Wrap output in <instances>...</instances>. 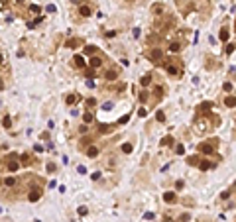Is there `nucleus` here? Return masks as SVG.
I'll return each instance as SVG.
<instances>
[{"label":"nucleus","instance_id":"f257e3e1","mask_svg":"<svg viewBox=\"0 0 236 222\" xmlns=\"http://www.w3.org/2000/svg\"><path fill=\"white\" fill-rule=\"evenodd\" d=\"M165 69H167L169 75H173V77H179V75H183V69H181V63L177 61V59H173V61H167L163 65Z\"/></svg>","mask_w":236,"mask_h":222},{"label":"nucleus","instance_id":"f03ea898","mask_svg":"<svg viewBox=\"0 0 236 222\" xmlns=\"http://www.w3.org/2000/svg\"><path fill=\"white\" fill-rule=\"evenodd\" d=\"M146 57L150 59V61H154V63H162V59H163V51L159 49V47H154V49L146 51Z\"/></svg>","mask_w":236,"mask_h":222},{"label":"nucleus","instance_id":"7ed1b4c3","mask_svg":"<svg viewBox=\"0 0 236 222\" xmlns=\"http://www.w3.org/2000/svg\"><path fill=\"white\" fill-rule=\"evenodd\" d=\"M217 145H218V140H209V142H205V144L199 145V151L209 155V153H213V151L217 149Z\"/></svg>","mask_w":236,"mask_h":222},{"label":"nucleus","instance_id":"20e7f679","mask_svg":"<svg viewBox=\"0 0 236 222\" xmlns=\"http://www.w3.org/2000/svg\"><path fill=\"white\" fill-rule=\"evenodd\" d=\"M40 199H41V189H40V187L30 189V193H28V201H30V203H36V201H40Z\"/></svg>","mask_w":236,"mask_h":222},{"label":"nucleus","instance_id":"39448f33","mask_svg":"<svg viewBox=\"0 0 236 222\" xmlns=\"http://www.w3.org/2000/svg\"><path fill=\"white\" fill-rule=\"evenodd\" d=\"M89 65L93 69H96V67H100V65H103V59H100L99 55H93V57H91V61H89Z\"/></svg>","mask_w":236,"mask_h":222},{"label":"nucleus","instance_id":"423d86ee","mask_svg":"<svg viewBox=\"0 0 236 222\" xmlns=\"http://www.w3.org/2000/svg\"><path fill=\"white\" fill-rule=\"evenodd\" d=\"M18 167H20V161H16L14 157L8 161V171L10 173H14V171H18Z\"/></svg>","mask_w":236,"mask_h":222},{"label":"nucleus","instance_id":"0eeeda50","mask_svg":"<svg viewBox=\"0 0 236 222\" xmlns=\"http://www.w3.org/2000/svg\"><path fill=\"white\" fill-rule=\"evenodd\" d=\"M73 63H75V67L81 69V67H85V57L83 55H75L73 57Z\"/></svg>","mask_w":236,"mask_h":222},{"label":"nucleus","instance_id":"6e6552de","mask_svg":"<svg viewBox=\"0 0 236 222\" xmlns=\"http://www.w3.org/2000/svg\"><path fill=\"white\" fill-rule=\"evenodd\" d=\"M211 167H213V163H211L209 159H201V161H199V169H201V171H207V169H211Z\"/></svg>","mask_w":236,"mask_h":222},{"label":"nucleus","instance_id":"1a4fd4ad","mask_svg":"<svg viewBox=\"0 0 236 222\" xmlns=\"http://www.w3.org/2000/svg\"><path fill=\"white\" fill-rule=\"evenodd\" d=\"M163 201H165V203H175V201H177V195L169 191V193H165V195H163Z\"/></svg>","mask_w":236,"mask_h":222},{"label":"nucleus","instance_id":"9d476101","mask_svg":"<svg viewBox=\"0 0 236 222\" xmlns=\"http://www.w3.org/2000/svg\"><path fill=\"white\" fill-rule=\"evenodd\" d=\"M152 12H154L155 16H162V14L165 12V8L162 6V4H154V6H152Z\"/></svg>","mask_w":236,"mask_h":222},{"label":"nucleus","instance_id":"9b49d317","mask_svg":"<svg viewBox=\"0 0 236 222\" xmlns=\"http://www.w3.org/2000/svg\"><path fill=\"white\" fill-rule=\"evenodd\" d=\"M20 163H22V165H32V163H34V159H32L30 153H24L22 159H20Z\"/></svg>","mask_w":236,"mask_h":222},{"label":"nucleus","instance_id":"f8f14e48","mask_svg":"<svg viewBox=\"0 0 236 222\" xmlns=\"http://www.w3.org/2000/svg\"><path fill=\"white\" fill-rule=\"evenodd\" d=\"M87 155H89V157H96V155H99V148L89 145V148H87Z\"/></svg>","mask_w":236,"mask_h":222},{"label":"nucleus","instance_id":"ddd939ff","mask_svg":"<svg viewBox=\"0 0 236 222\" xmlns=\"http://www.w3.org/2000/svg\"><path fill=\"white\" fill-rule=\"evenodd\" d=\"M65 45H67V47H71V49H73V47H79V45H81V40H67V41H65Z\"/></svg>","mask_w":236,"mask_h":222},{"label":"nucleus","instance_id":"4468645a","mask_svg":"<svg viewBox=\"0 0 236 222\" xmlns=\"http://www.w3.org/2000/svg\"><path fill=\"white\" fill-rule=\"evenodd\" d=\"M224 104L230 106V108H234L236 106V96H226V98H224Z\"/></svg>","mask_w":236,"mask_h":222},{"label":"nucleus","instance_id":"2eb2a0df","mask_svg":"<svg viewBox=\"0 0 236 222\" xmlns=\"http://www.w3.org/2000/svg\"><path fill=\"white\" fill-rule=\"evenodd\" d=\"M169 51H173V53H179V51H181V43H179V41H173V43L169 45Z\"/></svg>","mask_w":236,"mask_h":222},{"label":"nucleus","instance_id":"dca6fc26","mask_svg":"<svg viewBox=\"0 0 236 222\" xmlns=\"http://www.w3.org/2000/svg\"><path fill=\"white\" fill-rule=\"evenodd\" d=\"M228 36H230V31H228V28H222V30H221V34H218V37H221L222 41H226V40H228Z\"/></svg>","mask_w":236,"mask_h":222},{"label":"nucleus","instance_id":"f3484780","mask_svg":"<svg viewBox=\"0 0 236 222\" xmlns=\"http://www.w3.org/2000/svg\"><path fill=\"white\" fill-rule=\"evenodd\" d=\"M211 108H213V102H203V104L199 106V112H205V110H211Z\"/></svg>","mask_w":236,"mask_h":222},{"label":"nucleus","instance_id":"a211bd4d","mask_svg":"<svg viewBox=\"0 0 236 222\" xmlns=\"http://www.w3.org/2000/svg\"><path fill=\"white\" fill-rule=\"evenodd\" d=\"M140 83H142L144 86H148L150 83H152V75H144V77H142V81H140Z\"/></svg>","mask_w":236,"mask_h":222},{"label":"nucleus","instance_id":"6ab92c4d","mask_svg":"<svg viewBox=\"0 0 236 222\" xmlns=\"http://www.w3.org/2000/svg\"><path fill=\"white\" fill-rule=\"evenodd\" d=\"M93 112H85V114H83V120H85V124H89V122H93Z\"/></svg>","mask_w":236,"mask_h":222},{"label":"nucleus","instance_id":"aec40b11","mask_svg":"<svg viewBox=\"0 0 236 222\" xmlns=\"http://www.w3.org/2000/svg\"><path fill=\"white\" fill-rule=\"evenodd\" d=\"M132 149H134L132 144H124V145H122V153H132Z\"/></svg>","mask_w":236,"mask_h":222},{"label":"nucleus","instance_id":"412c9836","mask_svg":"<svg viewBox=\"0 0 236 222\" xmlns=\"http://www.w3.org/2000/svg\"><path fill=\"white\" fill-rule=\"evenodd\" d=\"M85 53H87V55H95V53H96V47H95V45H87V47H85Z\"/></svg>","mask_w":236,"mask_h":222},{"label":"nucleus","instance_id":"4be33fe9","mask_svg":"<svg viewBox=\"0 0 236 222\" xmlns=\"http://www.w3.org/2000/svg\"><path fill=\"white\" fill-rule=\"evenodd\" d=\"M81 16L89 18V16H91V8H89V6H81Z\"/></svg>","mask_w":236,"mask_h":222},{"label":"nucleus","instance_id":"5701e85b","mask_svg":"<svg viewBox=\"0 0 236 222\" xmlns=\"http://www.w3.org/2000/svg\"><path fill=\"white\" fill-rule=\"evenodd\" d=\"M99 132H100V134H108V132H112V128H110V126H106V124H104V126H103V124H100Z\"/></svg>","mask_w":236,"mask_h":222},{"label":"nucleus","instance_id":"b1692460","mask_svg":"<svg viewBox=\"0 0 236 222\" xmlns=\"http://www.w3.org/2000/svg\"><path fill=\"white\" fill-rule=\"evenodd\" d=\"M187 161H189V165H199V161H201V159L197 157V155H191V157L187 159Z\"/></svg>","mask_w":236,"mask_h":222},{"label":"nucleus","instance_id":"393cba45","mask_svg":"<svg viewBox=\"0 0 236 222\" xmlns=\"http://www.w3.org/2000/svg\"><path fill=\"white\" fill-rule=\"evenodd\" d=\"M154 93H155V98H162V96H163V89H162V86H155V90H154Z\"/></svg>","mask_w":236,"mask_h":222},{"label":"nucleus","instance_id":"a878e982","mask_svg":"<svg viewBox=\"0 0 236 222\" xmlns=\"http://www.w3.org/2000/svg\"><path fill=\"white\" fill-rule=\"evenodd\" d=\"M4 185H6V187H14L16 179H14V177H8V179H4Z\"/></svg>","mask_w":236,"mask_h":222},{"label":"nucleus","instance_id":"bb28decb","mask_svg":"<svg viewBox=\"0 0 236 222\" xmlns=\"http://www.w3.org/2000/svg\"><path fill=\"white\" fill-rule=\"evenodd\" d=\"M171 144H173V138H171V136H165L162 140V145H171Z\"/></svg>","mask_w":236,"mask_h":222},{"label":"nucleus","instance_id":"cd10ccee","mask_svg":"<svg viewBox=\"0 0 236 222\" xmlns=\"http://www.w3.org/2000/svg\"><path fill=\"white\" fill-rule=\"evenodd\" d=\"M65 100H67V104H75V102H77V94H69Z\"/></svg>","mask_w":236,"mask_h":222},{"label":"nucleus","instance_id":"c85d7f7f","mask_svg":"<svg viewBox=\"0 0 236 222\" xmlns=\"http://www.w3.org/2000/svg\"><path fill=\"white\" fill-rule=\"evenodd\" d=\"M187 220H191V214H189V212L181 214V216H179V220H177V222H187Z\"/></svg>","mask_w":236,"mask_h":222},{"label":"nucleus","instance_id":"c756f323","mask_svg":"<svg viewBox=\"0 0 236 222\" xmlns=\"http://www.w3.org/2000/svg\"><path fill=\"white\" fill-rule=\"evenodd\" d=\"M232 51H234V45H232V43H226V47H224V53H226V55H230Z\"/></svg>","mask_w":236,"mask_h":222},{"label":"nucleus","instance_id":"7c9ffc66","mask_svg":"<svg viewBox=\"0 0 236 222\" xmlns=\"http://www.w3.org/2000/svg\"><path fill=\"white\" fill-rule=\"evenodd\" d=\"M30 14H40V6H37V4H32V6H30Z\"/></svg>","mask_w":236,"mask_h":222},{"label":"nucleus","instance_id":"2f4dec72","mask_svg":"<svg viewBox=\"0 0 236 222\" xmlns=\"http://www.w3.org/2000/svg\"><path fill=\"white\" fill-rule=\"evenodd\" d=\"M106 79H108V81H114V79H116V71H106Z\"/></svg>","mask_w":236,"mask_h":222},{"label":"nucleus","instance_id":"473e14b6","mask_svg":"<svg viewBox=\"0 0 236 222\" xmlns=\"http://www.w3.org/2000/svg\"><path fill=\"white\" fill-rule=\"evenodd\" d=\"M207 69H217V61H211V59H207Z\"/></svg>","mask_w":236,"mask_h":222},{"label":"nucleus","instance_id":"72a5a7b5","mask_svg":"<svg viewBox=\"0 0 236 222\" xmlns=\"http://www.w3.org/2000/svg\"><path fill=\"white\" fill-rule=\"evenodd\" d=\"M155 120H158V122H165V114H163V112H158V114H155Z\"/></svg>","mask_w":236,"mask_h":222},{"label":"nucleus","instance_id":"f704fd0d","mask_svg":"<svg viewBox=\"0 0 236 222\" xmlns=\"http://www.w3.org/2000/svg\"><path fill=\"white\" fill-rule=\"evenodd\" d=\"M2 126H4V128H10V126H12V120H10V118L6 116V118L2 120Z\"/></svg>","mask_w":236,"mask_h":222},{"label":"nucleus","instance_id":"c9c22d12","mask_svg":"<svg viewBox=\"0 0 236 222\" xmlns=\"http://www.w3.org/2000/svg\"><path fill=\"white\" fill-rule=\"evenodd\" d=\"M91 142H93V138H91V136H87V138H83V140H81V144H83V145H89Z\"/></svg>","mask_w":236,"mask_h":222},{"label":"nucleus","instance_id":"e433bc0d","mask_svg":"<svg viewBox=\"0 0 236 222\" xmlns=\"http://www.w3.org/2000/svg\"><path fill=\"white\" fill-rule=\"evenodd\" d=\"M175 153L183 155V153H185V148H183V145H177V148H175Z\"/></svg>","mask_w":236,"mask_h":222},{"label":"nucleus","instance_id":"4c0bfd02","mask_svg":"<svg viewBox=\"0 0 236 222\" xmlns=\"http://www.w3.org/2000/svg\"><path fill=\"white\" fill-rule=\"evenodd\" d=\"M87 106H89V108L96 106V100H95V98H89V100H87Z\"/></svg>","mask_w":236,"mask_h":222},{"label":"nucleus","instance_id":"58836bf2","mask_svg":"<svg viewBox=\"0 0 236 222\" xmlns=\"http://www.w3.org/2000/svg\"><path fill=\"white\" fill-rule=\"evenodd\" d=\"M128 120H130V116H128V114H126V116H122V118H120V122H118V124H126Z\"/></svg>","mask_w":236,"mask_h":222},{"label":"nucleus","instance_id":"ea45409f","mask_svg":"<svg viewBox=\"0 0 236 222\" xmlns=\"http://www.w3.org/2000/svg\"><path fill=\"white\" fill-rule=\"evenodd\" d=\"M47 171H49V173L55 171V163H47Z\"/></svg>","mask_w":236,"mask_h":222},{"label":"nucleus","instance_id":"a19ab883","mask_svg":"<svg viewBox=\"0 0 236 222\" xmlns=\"http://www.w3.org/2000/svg\"><path fill=\"white\" fill-rule=\"evenodd\" d=\"M77 171H79V173H87V167H85V165H79Z\"/></svg>","mask_w":236,"mask_h":222},{"label":"nucleus","instance_id":"79ce46f5","mask_svg":"<svg viewBox=\"0 0 236 222\" xmlns=\"http://www.w3.org/2000/svg\"><path fill=\"white\" fill-rule=\"evenodd\" d=\"M103 108H104V110H110V108H112V102H104Z\"/></svg>","mask_w":236,"mask_h":222},{"label":"nucleus","instance_id":"37998d69","mask_svg":"<svg viewBox=\"0 0 236 222\" xmlns=\"http://www.w3.org/2000/svg\"><path fill=\"white\" fill-rule=\"evenodd\" d=\"M87 212H89V210L85 208V207H81V208H79V214H81V216H85V214H87Z\"/></svg>","mask_w":236,"mask_h":222},{"label":"nucleus","instance_id":"c03bdc74","mask_svg":"<svg viewBox=\"0 0 236 222\" xmlns=\"http://www.w3.org/2000/svg\"><path fill=\"white\" fill-rule=\"evenodd\" d=\"M144 218H146V220H152V218H154V212H146V214H144Z\"/></svg>","mask_w":236,"mask_h":222},{"label":"nucleus","instance_id":"a18cd8bd","mask_svg":"<svg viewBox=\"0 0 236 222\" xmlns=\"http://www.w3.org/2000/svg\"><path fill=\"white\" fill-rule=\"evenodd\" d=\"M140 100L146 102V100H148V93H142V94H140Z\"/></svg>","mask_w":236,"mask_h":222},{"label":"nucleus","instance_id":"49530a36","mask_svg":"<svg viewBox=\"0 0 236 222\" xmlns=\"http://www.w3.org/2000/svg\"><path fill=\"white\" fill-rule=\"evenodd\" d=\"M138 114H140V116H146L148 110H146V108H140V110H138Z\"/></svg>","mask_w":236,"mask_h":222},{"label":"nucleus","instance_id":"de8ad7c7","mask_svg":"<svg viewBox=\"0 0 236 222\" xmlns=\"http://www.w3.org/2000/svg\"><path fill=\"white\" fill-rule=\"evenodd\" d=\"M175 187H177V189H183V187H185V183H183V181H177V183H175Z\"/></svg>","mask_w":236,"mask_h":222},{"label":"nucleus","instance_id":"09e8293b","mask_svg":"<svg viewBox=\"0 0 236 222\" xmlns=\"http://www.w3.org/2000/svg\"><path fill=\"white\" fill-rule=\"evenodd\" d=\"M224 90H228V93H230V90H232V85H230V83H224Z\"/></svg>","mask_w":236,"mask_h":222},{"label":"nucleus","instance_id":"8fccbe9b","mask_svg":"<svg viewBox=\"0 0 236 222\" xmlns=\"http://www.w3.org/2000/svg\"><path fill=\"white\" fill-rule=\"evenodd\" d=\"M87 77H89V79H91V77H95V71H93V67H91L89 71H87Z\"/></svg>","mask_w":236,"mask_h":222},{"label":"nucleus","instance_id":"3c124183","mask_svg":"<svg viewBox=\"0 0 236 222\" xmlns=\"http://www.w3.org/2000/svg\"><path fill=\"white\" fill-rule=\"evenodd\" d=\"M228 197H230V191H224V193L221 195V199H228Z\"/></svg>","mask_w":236,"mask_h":222},{"label":"nucleus","instance_id":"603ef678","mask_svg":"<svg viewBox=\"0 0 236 222\" xmlns=\"http://www.w3.org/2000/svg\"><path fill=\"white\" fill-rule=\"evenodd\" d=\"M2 63H4V57H2V55H0V65H2Z\"/></svg>","mask_w":236,"mask_h":222},{"label":"nucleus","instance_id":"864d4df0","mask_svg":"<svg viewBox=\"0 0 236 222\" xmlns=\"http://www.w3.org/2000/svg\"><path fill=\"white\" fill-rule=\"evenodd\" d=\"M16 2H24V0H16Z\"/></svg>","mask_w":236,"mask_h":222}]
</instances>
